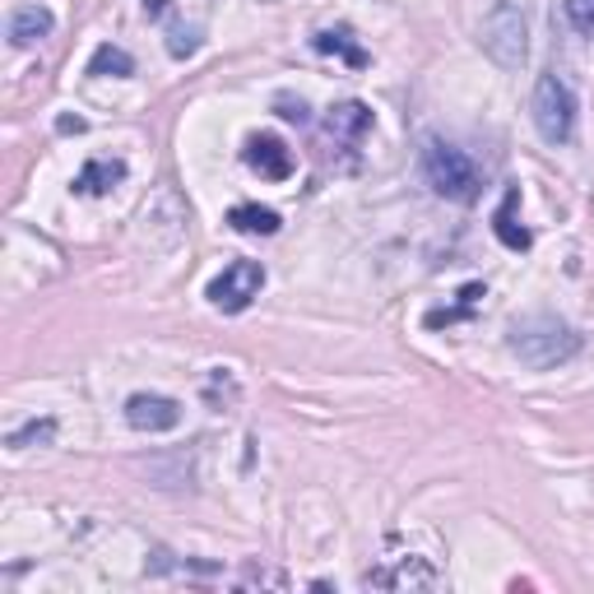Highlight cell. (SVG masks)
Listing matches in <instances>:
<instances>
[{
	"label": "cell",
	"mask_w": 594,
	"mask_h": 594,
	"mask_svg": "<svg viewBox=\"0 0 594 594\" xmlns=\"http://www.w3.org/2000/svg\"><path fill=\"white\" fill-rule=\"evenodd\" d=\"M511 353L534 367V372H548V367H562L581 353V334L571 330L567 321L548 311H534V316H521V321H511V334H506Z\"/></svg>",
	"instance_id": "1"
},
{
	"label": "cell",
	"mask_w": 594,
	"mask_h": 594,
	"mask_svg": "<svg viewBox=\"0 0 594 594\" xmlns=\"http://www.w3.org/2000/svg\"><path fill=\"white\" fill-rule=\"evenodd\" d=\"M423 176H427V186L437 191L442 201H455V205L479 201V186H483L473 158L465 149L446 145V140H427L423 145Z\"/></svg>",
	"instance_id": "2"
},
{
	"label": "cell",
	"mask_w": 594,
	"mask_h": 594,
	"mask_svg": "<svg viewBox=\"0 0 594 594\" xmlns=\"http://www.w3.org/2000/svg\"><path fill=\"white\" fill-rule=\"evenodd\" d=\"M534 130L544 135V145H567L571 135H576V93L562 75H539V84H534Z\"/></svg>",
	"instance_id": "3"
},
{
	"label": "cell",
	"mask_w": 594,
	"mask_h": 594,
	"mask_svg": "<svg viewBox=\"0 0 594 594\" xmlns=\"http://www.w3.org/2000/svg\"><path fill=\"white\" fill-rule=\"evenodd\" d=\"M479 43H483L492 66H502V70H521L525 66L529 28H525V10L516 5V0L492 5V14L483 19V28H479Z\"/></svg>",
	"instance_id": "4"
},
{
	"label": "cell",
	"mask_w": 594,
	"mask_h": 594,
	"mask_svg": "<svg viewBox=\"0 0 594 594\" xmlns=\"http://www.w3.org/2000/svg\"><path fill=\"white\" fill-rule=\"evenodd\" d=\"M261 288H265V265L261 261H232V265H224V274L209 284V307H219V311H228V316H237V311H247L255 297H261Z\"/></svg>",
	"instance_id": "5"
},
{
	"label": "cell",
	"mask_w": 594,
	"mask_h": 594,
	"mask_svg": "<svg viewBox=\"0 0 594 594\" xmlns=\"http://www.w3.org/2000/svg\"><path fill=\"white\" fill-rule=\"evenodd\" d=\"M126 423L135 432H172L182 423V404L168 400V395H130L126 400Z\"/></svg>",
	"instance_id": "6"
},
{
	"label": "cell",
	"mask_w": 594,
	"mask_h": 594,
	"mask_svg": "<svg viewBox=\"0 0 594 594\" xmlns=\"http://www.w3.org/2000/svg\"><path fill=\"white\" fill-rule=\"evenodd\" d=\"M247 168L261 172L265 182H288L293 176V153L284 140H274V135H251L247 140Z\"/></svg>",
	"instance_id": "7"
},
{
	"label": "cell",
	"mask_w": 594,
	"mask_h": 594,
	"mask_svg": "<svg viewBox=\"0 0 594 594\" xmlns=\"http://www.w3.org/2000/svg\"><path fill=\"white\" fill-rule=\"evenodd\" d=\"M52 28H56V14H52L47 5H14V10H10V24H5V33H10L14 47L43 43V37H52Z\"/></svg>",
	"instance_id": "8"
},
{
	"label": "cell",
	"mask_w": 594,
	"mask_h": 594,
	"mask_svg": "<svg viewBox=\"0 0 594 594\" xmlns=\"http://www.w3.org/2000/svg\"><path fill=\"white\" fill-rule=\"evenodd\" d=\"M325 130L330 140H344V145H358L363 135L372 130V107L358 103V98H349V103H334L330 116H325Z\"/></svg>",
	"instance_id": "9"
},
{
	"label": "cell",
	"mask_w": 594,
	"mask_h": 594,
	"mask_svg": "<svg viewBox=\"0 0 594 594\" xmlns=\"http://www.w3.org/2000/svg\"><path fill=\"white\" fill-rule=\"evenodd\" d=\"M122 182H126L122 158H89V163L79 168V176H75V191L79 195H107L112 186H122Z\"/></svg>",
	"instance_id": "10"
},
{
	"label": "cell",
	"mask_w": 594,
	"mask_h": 594,
	"mask_svg": "<svg viewBox=\"0 0 594 594\" xmlns=\"http://www.w3.org/2000/svg\"><path fill=\"white\" fill-rule=\"evenodd\" d=\"M516 205H521V191L511 186L506 195H502V205H498V214H492V232H498V242L506 247V251H529V228H521L516 224Z\"/></svg>",
	"instance_id": "11"
},
{
	"label": "cell",
	"mask_w": 594,
	"mask_h": 594,
	"mask_svg": "<svg viewBox=\"0 0 594 594\" xmlns=\"http://www.w3.org/2000/svg\"><path fill=\"white\" fill-rule=\"evenodd\" d=\"M228 228H237V232H247V237H274L284 228V219L274 214L270 205H232L228 209Z\"/></svg>",
	"instance_id": "12"
},
{
	"label": "cell",
	"mask_w": 594,
	"mask_h": 594,
	"mask_svg": "<svg viewBox=\"0 0 594 594\" xmlns=\"http://www.w3.org/2000/svg\"><path fill=\"white\" fill-rule=\"evenodd\" d=\"M311 47L321 52V56H340V61L353 66V70H363V66H367V52L353 43V33H349V28H321V33L311 37Z\"/></svg>",
	"instance_id": "13"
},
{
	"label": "cell",
	"mask_w": 594,
	"mask_h": 594,
	"mask_svg": "<svg viewBox=\"0 0 594 594\" xmlns=\"http://www.w3.org/2000/svg\"><path fill=\"white\" fill-rule=\"evenodd\" d=\"M89 75H116V79H126V75H135V56L126 47L103 43V47L89 56Z\"/></svg>",
	"instance_id": "14"
},
{
	"label": "cell",
	"mask_w": 594,
	"mask_h": 594,
	"mask_svg": "<svg viewBox=\"0 0 594 594\" xmlns=\"http://www.w3.org/2000/svg\"><path fill=\"white\" fill-rule=\"evenodd\" d=\"M367 585H437V571H427L423 558H409L395 576H386V571H376V576H367Z\"/></svg>",
	"instance_id": "15"
},
{
	"label": "cell",
	"mask_w": 594,
	"mask_h": 594,
	"mask_svg": "<svg viewBox=\"0 0 594 594\" xmlns=\"http://www.w3.org/2000/svg\"><path fill=\"white\" fill-rule=\"evenodd\" d=\"M56 442V419H33L24 427L10 432V450H28V446H52Z\"/></svg>",
	"instance_id": "16"
},
{
	"label": "cell",
	"mask_w": 594,
	"mask_h": 594,
	"mask_svg": "<svg viewBox=\"0 0 594 594\" xmlns=\"http://www.w3.org/2000/svg\"><path fill=\"white\" fill-rule=\"evenodd\" d=\"M479 297H483V284H469V288L460 293V307H450V311H427V325L437 330V325H455V321H465L469 307L479 302Z\"/></svg>",
	"instance_id": "17"
},
{
	"label": "cell",
	"mask_w": 594,
	"mask_h": 594,
	"mask_svg": "<svg viewBox=\"0 0 594 594\" xmlns=\"http://www.w3.org/2000/svg\"><path fill=\"white\" fill-rule=\"evenodd\" d=\"M567 19L581 37H590L594 33V0H567Z\"/></svg>",
	"instance_id": "18"
},
{
	"label": "cell",
	"mask_w": 594,
	"mask_h": 594,
	"mask_svg": "<svg viewBox=\"0 0 594 594\" xmlns=\"http://www.w3.org/2000/svg\"><path fill=\"white\" fill-rule=\"evenodd\" d=\"M168 52L176 56V61H186V56L201 52V33H195V28H172V37H168Z\"/></svg>",
	"instance_id": "19"
},
{
	"label": "cell",
	"mask_w": 594,
	"mask_h": 594,
	"mask_svg": "<svg viewBox=\"0 0 594 594\" xmlns=\"http://www.w3.org/2000/svg\"><path fill=\"white\" fill-rule=\"evenodd\" d=\"M274 107H279V116H288V122H311V116H307V103H302V98H297V103H293V98L284 93V98H279V103H274Z\"/></svg>",
	"instance_id": "20"
},
{
	"label": "cell",
	"mask_w": 594,
	"mask_h": 594,
	"mask_svg": "<svg viewBox=\"0 0 594 594\" xmlns=\"http://www.w3.org/2000/svg\"><path fill=\"white\" fill-rule=\"evenodd\" d=\"M145 14L149 19H163L168 14V0H145Z\"/></svg>",
	"instance_id": "21"
},
{
	"label": "cell",
	"mask_w": 594,
	"mask_h": 594,
	"mask_svg": "<svg viewBox=\"0 0 594 594\" xmlns=\"http://www.w3.org/2000/svg\"><path fill=\"white\" fill-rule=\"evenodd\" d=\"M56 126H61L66 135H70V130H84V122H79V116H61V122H56Z\"/></svg>",
	"instance_id": "22"
}]
</instances>
